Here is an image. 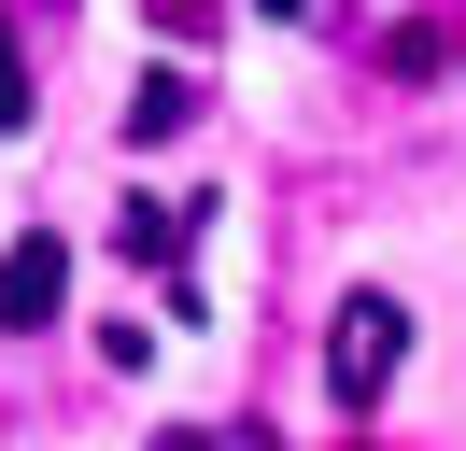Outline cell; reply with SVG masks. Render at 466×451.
Masks as SVG:
<instances>
[{
	"mask_svg": "<svg viewBox=\"0 0 466 451\" xmlns=\"http://www.w3.org/2000/svg\"><path fill=\"white\" fill-rule=\"evenodd\" d=\"M410 366V310L396 296H339V325H325V381H339V409H381Z\"/></svg>",
	"mask_w": 466,
	"mask_h": 451,
	"instance_id": "6da1fadb",
	"label": "cell"
},
{
	"mask_svg": "<svg viewBox=\"0 0 466 451\" xmlns=\"http://www.w3.org/2000/svg\"><path fill=\"white\" fill-rule=\"evenodd\" d=\"M57 310H71V254H57V240H15V254H0V325L43 338Z\"/></svg>",
	"mask_w": 466,
	"mask_h": 451,
	"instance_id": "7a4b0ae2",
	"label": "cell"
},
{
	"mask_svg": "<svg viewBox=\"0 0 466 451\" xmlns=\"http://www.w3.org/2000/svg\"><path fill=\"white\" fill-rule=\"evenodd\" d=\"M114 254H127V268H156V282H184V212L127 197V212H114Z\"/></svg>",
	"mask_w": 466,
	"mask_h": 451,
	"instance_id": "3957f363",
	"label": "cell"
},
{
	"mask_svg": "<svg viewBox=\"0 0 466 451\" xmlns=\"http://www.w3.org/2000/svg\"><path fill=\"white\" fill-rule=\"evenodd\" d=\"M184 127H198V85H184V71H142V85H127V141H184Z\"/></svg>",
	"mask_w": 466,
	"mask_h": 451,
	"instance_id": "277c9868",
	"label": "cell"
},
{
	"mask_svg": "<svg viewBox=\"0 0 466 451\" xmlns=\"http://www.w3.org/2000/svg\"><path fill=\"white\" fill-rule=\"evenodd\" d=\"M29 99H43V85H29V28L0 15V141H29Z\"/></svg>",
	"mask_w": 466,
	"mask_h": 451,
	"instance_id": "5b68a950",
	"label": "cell"
},
{
	"mask_svg": "<svg viewBox=\"0 0 466 451\" xmlns=\"http://www.w3.org/2000/svg\"><path fill=\"white\" fill-rule=\"evenodd\" d=\"M156 28H170V43H198V28H212V0H156Z\"/></svg>",
	"mask_w": 466,
	"mask_h": 451,
	"instance_id": "8992f818",
	"label": "cell"
},
{
	"mask_svg": "<svg viewBox=\"0 0 466 451\" xmlns=\"http://www.w3.org/2000/svg\"><path fill=\"white\" fill-rule=\"evenodd\" d=\"M255 15H311V0H255Z\"/></svg>",
	"mask_w": 466,
	"mask_h": 451,
	"instance_id": "52a82bcc",
	"label": "cell"
}]
</instances>
